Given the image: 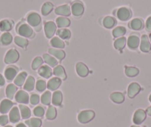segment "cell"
Returning <instances> with one entry per match:
<instances>
[{
  "instance_id": "39",
  "label": "cell",
  "mask_w": 151,
  "mask_h": 127,
  "mask_svg": "<svg viewBox=\"0 0 151 127\" xmlns=\"http://www.w3.org/2000/svg\"><path fill=\"white\" fill-rule=\"evenodd\" d=\"M53 8V4L50 3V2H45L44 5H42V14L44 16H47L50 14L52 11Z\"/></svg>"
},
{
  "instance_id": "6",
  "label": "cell",
  "mask_w": 151,
  "mask_h": 127,
  "mask_svg": "<svg viewBox=\"0 0 151 127\" xmlns=\"http://www.w3.org/2000/svg\"><path fill=\"white\" fill-rule=\"evenodd\" d=\"M71 13L76 17H79L84 13V5L81 2L76 1L71 5Z\"/></svg>"
},
{
  "instance_id": "16",
  "label": "cell",
  "mask_w": 151,
  "mask_h": 127,
  "mask_svg": "<svg viewBox=\"0 0 151 127\" xmlns=\"http://www.w3.org/2000/svg\"><path fill=\"white\" fill-rule=\"evenodd\" d=\"M18 69L14 66H9L5 69V76L8 80H13L17 76Z\"/></svg>"
},
{
  "instance_id": "13",
  "label": "cell",
  "mask_w": 151,
  "mask_h": 127,
  "mask_svg": "<svg viewBox=\"0 0 151 127\" xmlns=\"http://www.w3.org/2000/svg\"><path fill=\"white\" fill-rule=\"evenodd\" d=\"M14 106L12 101L8 99H5L0 103V112L2 114H6L11 110V108Z\"/></svg>"
},
{
  "instance_id": "22",
  "label": "cell",
  "mask_w": 151,
  "mask_h": 127,
  "mask_svg": "<svg viewBox=\"0 0 151 127\" xmlns=\"http://www.w3.org/2000/svg\"><path fill=\"white\" fill-rule=\"evenodd\" d=\"M53 74L56 77L59 79H66V74H65V69L62 65H56L53 69Z\"/></svg>"
},
{
  "instance_id": "33",
  "label": "cell",
  "mask_w": 151,
  "mask_h": 127,
  "mask_svg": "<svg viewBox=\"0 0 151 127\" xmlns=\"http://www.w3.org/2000/svg\"><path fill=\"white\" fill-rule=\"evenodd\" d=\"M25 124L29 127H40L42 126V120L40 118H30L25 121Z\"/></svg>"
},
{
  "instance_id": "48",
  "label": "cell",
  "mask_w": 151,
  "mask_h": 127,
  "mask_svg": "<svg viewBox=\"0 0 151 127\" xmlns=\"http://www.w3.org/2000/svg\"><path fill=\"white\" fill-rule=\"evenodd\" d=\"M8 123V117L7 115H2L0 116V126H4L6 125Z\"/></svg>"
},
{
  "instance_id": "18",
  "label": "cell",
  "mask_w": 151,
  "mask_h": 127,
  "mask_svg": "<svg viewBox=\"0 0 151 127\" xmlns=\"http://www.w3.org/2000/svg\"><path fill=\"white\" fill-rule=\"evenodd\" d=\"M139 45V38L136 35H131L127 39V46L130 49H136Z\"/></svg>"
},
{
  "instance_id": "32",
  "label": "cell",
  "mask_w": 151,
  "mask_h": 127,
  "mask_svg": "<svg viewBox=\"0 0 151 127\" xmlns=\"http://www.w3.org/2000/svg\"><path fill=\"white\" fill-rule=\"evenodd\" d=\"M43 60H44L45 62L48 65L51 67H55L56 65H57V60L55 59L54 57H53L52 56H50V54H45L43 55Z\"/></svg>"
},
{
  "instance_id": "26",
  "label": "cell",
  "mask_w": 151,
  "mask_h": 127,
  "mask_svg": "<svg viewBox=\"0 0 151 127\" xmlns=\"http://www.w3.org/2000/svg\"><path fill=\"white\" fill-rule=\"evenodd\" d=\"M13 40V36L8 32H5L2 35L1 38H0V42L2 43V45H5V46H8V45L11 44V42Z\"/></svg>"
},
{
  "instance_id": "56",
  "label": "cell",
  "mask_w": 151,
  "mask_h": 127,
  "mask_svg": "<svg viewBox=\"0 0 151 127\" xmlns=\"http://www.w3.org/2000/svg\"><path fill=\"white\" fill-rule=\"evenodd\" d=\"M131 127H139V126H132Z\"/></svg>"
},
{
  "instance_id": "14",
  "label": "cell",
  "mask_w": 151,
  "mask_h": 127,
  "mask_svg": "<svg viewBox=\"0 0 151 127\" xmlns=\"http://www.w3.org/2000/svg\"><path fill=\"white\" fill-rule=\"evenodd\" d=\"M61 83H62L61 79L58 78V77H53L47 82V87L48 89L51 90V91H55L59 88Z\"/></svg>"
},
{
  "instance_id": "3",
  "label": "cell",
  "mask_w": 151,
  "mask_h": 127,
  "mask_svg": "<svg viewBox=\"0 0 151 127\" xmlns=\"http://www.w3.org/2000/svg\"><path fill=\"white\" fill-rule=\"evenodd\" d=\"M19 58V52L15 49H11L7 52L5 57V62L7 64L14 63L17 62Z\"/></svg>"
},
{
  "instance_id": "36",
  "label": "cell",
  "mask_w": 151,
  "mask_h": 127,
  "mask_svg": "<svg viewBox=\"0 0 151 127\" xmlns=\"http://www.w3.org/2000/svg\"><path fill=\"white\" fill-rule=\"evenodd\" d=\"M12 22L9 20H2L0 22V30L2 31H9L12 28Z\"/></svg>"
},
{
  "instance_id": "37",
  "label": "cell",
  "mask_w": 151,
  "mask_h": 127,
  "mask_svg": "<svg viewBox=\"0 0 151 127\" xmlns=\"http://www.w3.org/2000/svg\"><path fill=\"white\" fill-rule=\"evenodd\" d=\"M116 24V20L113 17H106L103 20V25L107 28H111Z\"/></svg>"
},
{
  "instance_id": "24",
  "label": "cell",
  "mask_w": 151,
  "mask_h": 127,
  "mask_svg": "<svg viewBox=\"0 0 151 127\" xmlns=\"http://www.w3.org/2000/svg\"><path fill=\"white\" fill-rule=\"evenodd\" d=\"M17 87L14 84H9L6 88V95L8 99H13L17 91Z\"/></svg>"
},
{
  "instance_id": "30",
  "label": "cell",
  "mask_w": 151,
  "mask_h": 127,
  "mask_svg": "<svg viewBox=\"0 0 151 127\" xmlns=\"http://www.w3.org/2000/svg\"><path fill=\"white\" fill-rule=\"evenodd\" d=\"M110 99L116 103H122L124 102V96L120 92H113L110 95Z\"/></svg>"
},
{
  "instance_id": "20",
  "label": "cell",
  "mask_w": 151,
  "mask_h": 127,
  "mask_svg": "<svg viewBox=\"0 0 151 127\" xmlns=\"http://www.w3.org/2000/svg\"><path fill=\"white\" fill-rule=\"evenodd\" d=\"M62 103V93L60 91H56L53 94L52 103L56 106H61Z\"/></svg>"
},
{
  "instance_id": "46",
  "label": "cell",
  "mask_w": 151,
  "mask_h": 127,
  "mask_svg": "<svg viewBox=\"0 0 151 127\" xmlns=\"http://www.w3.org/2000/svg\"><path fill=\"white\" fill-rule=\"evenodd\" d=\"M46 88V83L43 80H39L36 83V89L38 91H43Z\"/></svg>"
},
{
  "instance_id": "44",
  "label": "cell",
  "mask_w": 151,
  "mask_h": 127,
  "mask_svg": "<svg viewBox=\"0 0 151 127\" xmlns=\"http://www.w3.org/2000/svg\"><path fill=\"white\" fill-rule=\"evenodd\" d=\"M42 63L43 60L40 57H36L33 60V62H32V68H33V70L37 69V68H39L42 65Z\"/></svg>"
},
{
  "instance_id": "52",
  "label": "cell",
  "mask_w": 151,
  "mask_h": 127,
  "mask_svg": "<svg viewBox=\"0 0 151 127\" xmlns=\"http://www.w3.org/2000/svg\"><path fill=\"white\" fill-rule=\"evenodd\" d=\"M17 127H27V126H26V125H24V123H21L17 124Z\"/></svg>"
},
{
  "instance_id": "40",
  "label": "cell",
  "mask_w": 151,
  "mask_h": 127,
  "mask_svg": "<svg viewBox=\"0 0 151 127\" xmlns=\"http://www.w3.org/2000/svg\"><path fill=\"white\" fill-rule=\"evenodd\" d=\"M56 117V109L54 106H50L46 112V118L47 120H53Z\"/></svg>"
},
{
  "instance_id": "29",
  "label": "cell",
  "mask_w": 151,
  "mask_h": 127,
  "mask_svg": "<svg viewBox=\"0 0 151 127\" xmlns=\"http://www.w3.org/2000/svg\"><path fill=\"white\" fill-rule=\"evenodd\" d=\"M20 111V114H21V116L22 118V119H27L30 117L31 115V112H30V109H29L27 106H24V105H19V106Z\"/></svg>"
},
{
  "instance_id": "15",
  "label": "cell",
  "mask_w": 151,
  "mask_h": 127,
  "mask_svg": "<svg viewBox=\"0 0 151 127\" xmlns=\"http://www.w3.org/2000/svg\"><path fill=\"white\" fill-rule=\"evenodd\" d=\"M10 121L13 123L19 122L20 120V112L17 107H13L9 113Z\"/></svg>"
},
{
  "instance_id": "5",
  "label": "cell",
  "mask_w": 151,
  "mask_h": 127,
  "mask_svg": "<svg viewBox=\"0 0 151 127\" xmlns=\"http://www.w3.org/2000/svg\"><path fill=\"white\" fill-rule=\"evenodd\" d=\"M117 17L121 21H126V20H129L132 15V13L129 8L123 7V8H120L117 11Z\"/></svg>"
},
{
  "instance_id": "35",
  "label": "cell",
  "mask_w": 151,
  "mask_h": 127,
  "mask_svg": "<svg viewBox=\"0 0 151 127\" xmlns=\"http://www.w3.org/2000/svg\"><path fill=\"white\" fill-rule=\"evenodd\" d=\"M56 34L59 36L60 38L63 39H68L69 38H70L71 36V33L70 31V30L66 28L63 29H59V30L56 31Z\"/></svg>"
},
{
  "instance_id": "23",
  "label": "cell",
  "mask_w": 151,
  "mask_h": 127,
  "mask_svg": "<svg viewBox=\"0 0 151 127\" xmlns=\"http://www.w3.org/2000/svg\"><path fill=\"white\" fill-rule=\"evenodd\" d=\"M35 86V79L32 76H29L24 85V89L27 91H31Z\"/></svg>"
},
{
  "instance_id": "19",
  "label": "cell",
  "mask_w": 151,
  "mask_h": 127,
  "mask_svg": "<svg viewBox=\"0 0 151 127\" xmlns=\"http://www.w3.org/2000/svg\"><path fill=\"white\" fill-rule=\"evenodd\" d=\"M39 74H40L41 77H44V78H49V77H51L52 75V70L47 65H42L40 68L39 71H38Z\"/></svg>"
},
{
  "instance_id": "27",
  "label": "cell",
  "mask_w": 151,
  "mask_h": 127,
  "mask_svg": "<svg viewBox=\"0 0 151 127\" xmlns=\"http://www.w3.org/2000/svg\"><path fill=\"white\" fill-rule=\"evenodd\" d=\"M56 23L59 28H67L70 25V21L68 18L60 17L56 19Z\"/></svg>"
},
{
  "instance_id": "10",
  "label": "cell",
  "mask_w": 151,
  "mask_h": 127,
  "mask_svg": "<svg viewBox=\"0 0 151 127\" xmlns=\"http://www.w3.org/2000/svg\"><path fill=\"white\" fill-rule=\"evenodd\" d=\"M141 91V87L138 83H132L128 86L127 89V95L130 98H133L136 95H137Z\"/></svg>"
},
{
  "instance_id": "8",
  "label": "cell",
  "mask_w": 151,
  "mask_h": 127,
  "mask_svg": "<svg viewBox=\"0 0 151 127\" xmlns=\"http://www.w3.org/2000/svg\"><path fill=\"white\" fill-rule=\"evenodd\" d=\"M146 119V112L142 109H138L133 115V121L136 125H139Z\"/></svg>"
},
{
  "instance_id": "42",
  "label": "cell",
  "mask_w": 151,
  "mask_h": 127,
  "mask_svg": "<svg viewBox=\"0 0 151 127\" xmlns=\"http://www.w3.org/2000/svg\"><path fill=\"white\" fill-rule=\"evenodd\" d=\"M126 33V28L122 26H119L114 28L113 30V35L114 37H119V36H122L125 34Z\"/></svg>"
},
{
  "instance_id": "51",
  "label": "cell",
  "mask_w": 151,
  "mask_h": 127,
  "mask_svg": "<svg viewBox=\"0 0 151 127\" xmlns=\"http://www.w3.org/2000/svg\"><path fill=\"white\" fill-rule=\"evenodd\" d=\"M146 112H147V115H149L150 116H151V106H150L149 108H147Z\"/></svg>"
},
{
  "instance_id": "45",
  "label": "cell",
  "mask_w": 151,
  "mask_h": 127,
  "mask_svg": "<svg viewBox=\"0 0 151 127\" xmlns=\"http://www.w3.org/2000/svg\"><path fill=\"white\" fill-rule=\"evenodd\" d=\"M33 114L35 116L38 117V118H42L45 115V109L42 106H36L33 109Z\"/></svg>"
},
{
  "instance_id": "50",
  "label": "cell",
  "mask_w": 151,
  "mask_h": 127,
  "mask_svg": "<svg viewBox=\"0 0 151 127\" xmlns=\"http://www.w3.org/2000/svg\"><path fill=\"white\" fill-rule=\"evenodd\" d=\"M5 79H4V77H2V74H0V86H4L5 85Z\"/></svg>"
},
{
  "instance_id": "31",
  "label": "cell",
  "mask_w": 151,
  "mask_h": 127,
  "mask_svg": "<svg viewBox=\"0 0 151 127\" xmlns=\"http://www.w3.org/2000/svg\"><path fill=\"white\" fill-rule=\"evenodd\" d=\"M50 45L53 48H57V49H63L65 47V42L59 37H53L50 40Z\"/></svg>"
},
{
  "instance_id": "25",
  "label": "cell",
  "mask_w": 151,
  "mask_h": 127,
  "mask_svg": "<svg viewBox=\"0 0 151 127\" xmlns=\"http://www.w3.org/2000/svg\"><path fill=\"white\" fill-rule=\"evenodd\" d=\"M143 22L140 19H134L130 22V27L133 30H139L143 28Z\"/></svg>"
},
{
  "instance_id": "21",
  "label": "cell",
  "mask_w": 151,
  "mask_h": 127,
  "mask_svg": "<svg viewBox=\"0 0 151 127\" xmlns=\"http://www.w3.org/2000/svg\"><path fill=\"white\" fill-rule=\"evenodd\" d=\"M49 54L52 55V56L55 57L57 60H62V59H64V57H65V52H63L62 50L60 49H50L48 50Z\"/></svg>"
},
{
  "instance_id": "2",
  "label": "cell",
  "mask_w": 151,
  "mask_h": 127,
  "mask_svg": "<svg viewBox=\"0 0 151 127\" xmlns=\"http://www.w3.org/2000/svg\"><path fill=\"white\" fill-rule=\"evenodd\" d=\"M17 33L24 37H31L33 35V29L31 28L29 25L26 24V23H22V24L19 25L17 27Z\"/></svg>"
},
{
  "instance_id": "1",
  "label": "cell",
  "mask_w": 151,
  "mask_h": 127,
  "mask_svg": "<svg viewBox=\"0 0 151 127\" xmlns=\"http://www.w3.org/2000/svg\"><path fill=\"white\" fill-rule=\"evenodd\" d=\"M95 117V112L92 110H85L78 115V120L81 123H87L92 120Z\"/></svg>"
},
{
  "instance_id": "4",
  "label": "cell",
  "mask_w": 151,
  "mask_h": 127,
  "mask_svg": "<svg viewBox=\"0 0 151 127\" xmlns=\"http://www.w3.org/2000/svg\"><path fill=\"white\" fill-rule=\"evenodd\" d=\"M27 21L28 24L32 27L36 28L40 25L41 23V17L37 13L32 12L28 14L27 17Z\"/></svg>"
},
{
  "instance_id": "49",
  "label": "cell",
  "mask_w": 151,
  "mask_h": 127,
  "mask_svg": "<svg viewBox=\"0 0 151 127\" xmlns=\"http://www.w3.org/2000/svg\"><path fill=\"white\" fill-rule=\"evenodd\" d=\"M146 29L148 31H151V17H149L146 21Z\"/></svg>"
},
{
  "instance_id": "43",
  "label": "cell",
  "mask_w": 151,
  "mask_h": 127,
  "mask_svg": "<svg viewBox=\"0 0 151 127\" xmlns=\"http://www.w3.org/2000/svg\"><path fill=\"white\" fill-rule=\"evenodd\" d=\"M139 73V69L135 67H126L125 68V74L127 77H135L138 75Z\"/></svg>"
},
{
  "instance_id": "11",
  "label": "cell",
  "mask_w": 151,
  "mask_h": 127,
  "mask_svg": "<svg viewBox=\"0 0 151 127\" xmlns=\"http://www.w3.org/2000/svg\"><path fill=\"white\" fill-rule=\"evenodd\" d=\"M140 50L142 52H149L151 50V45L148 36L147 35L144 34L142 36L141 39V45H140Z\"/></svg>"
},
{
  "instance_id": "9",
  "label": "cell",
  "mask_w": 151,
  "mask_h": 127,
  "mask_svg": "<svg viewBox=\"0 0 151 127\" xmlns=\"http://www.w3.org/2000/svg\"><path fill=\"white\" fill-rule=\"evenodd\" d=\"M16 101L19 103H24L27 104L29 102V95L27 92L22 90H19L15 94Z\"/></svg>"
},
{
  "instance_id": "38",
  "label": "cell",
  "mask_w": 151,
  "mask_h": 127,
  "mask_svg": "<svg viewBox=\"0 0 151 127\" xmlns=\"http://www.w3.org/2000/svg\"><path fill=\"white\" fill-rule=\"evenodd\" d=\"M41 102L42 104L45 105V106L50 105V102H51V93H50V91H45V92L42 95Z\"/></svg>"
},
{
  "instance_id": "28",
  "label": "cell",
  "mask_w": 151,
  "mask_h": 127,
  "mask_svg": "<svg viewBox=\"0 0 151 127\" xmlns=\"http://www.w3.org/2000/svg\"><path fill=\"white\" fill-rule=\"evenodd\" d=\"M27 77V73L23 71V72L20 73L17 76V77H15V80H14V84L16 86H22L23 84H24V81H25V79Z\"/></svg>"
},
{
  "instance_id": "55",
  "label": "cell",
  "mask_w": 151,
  "mask_h": 127,
  "mask_svg": "<svg viewBox=\"0 0 151 127\" xmlns=\"http://www.w3.org/2000/svg\"><path fill=\"white\" fill-rule=\"evenodd\" d=\"M5 127H13V126H6Z\"/></svg>"
},
{
  "instance_id": "7",
  "label": "cell",
  "mask_w": 151,
  "mask_h": 127,
  "mask_svg": "<svg viewBox=\"0 0 151 127\" xmlns=\"http://www.w3.org/2000/svg\"><path fill=\"white\" fill-rule=\"evenodd\" d=\"M56 30V25L53 22L49 21L45 24V33L47 38H51Z\"/></svg>"
},
{
  "instance_id": "12",
  "label": "cell",
  "mask_w": 151,
  "mask_h": 127,
  "mask_svg": "<svg viewBox=\"0 0 151 127\" xmlns=\"http://www.w3.org/2000/svg\"><path fill=\"white\" fill-rule=\"evenodd\" d=\"M55 13L58 15L64 16V17H68L71 14V9L68 5H61V6L57 7L55 9Z\"/></svg>"
},
{
  "instance_id": "47",
  "label": "cell",
  "mask_w": 151,
  "mask_h": 127,
  "mask_svg": "<svg viewBox=\"0 0 151 127\" xmlns=\"http://www.w3.org/2000/svg\"><path fill=\"white\" fill-rule=\"evenodd\" d=\"M40 96L36 94H31L30 98V102L32 105H36L40 103Z\"/></svg>"
},
{
  "instance_id": "54",
  "label": "cell",
  "mask_w": 151,
  "mask_h": 127,
  "mask_svg": "<svg viewBox=\"0 0 151 127\" xmlns=\"http://www.w3.org/2000/svg\"><path fill=\"white\" fill-rule=\"evenodd\" d=\"M150 42H151V33L150 34Z\"/></svg>"
},
{
  "instance_id": "17",
  "label": "cell",
  "mask_w": 151,
  "mask_h": 127,
  "mask_svg": "<svg viewBox=\"0 0 151 127\" xmlns=\"http://www.w3.org/2000/svg\"><path fill=\"white\" fill-rule=\"evenodd\" d=\"M76 72L79 74L80 77H85L88 76V73H89V70H88V67L82 62H78L76 64Z\"/></svg>"
},
{
  "instance_id": "34",
  "label": "cell",
  "mask_w": 151,
  "mask_h": 127,
  "mask_svg": "<svg viewBox=\"0 0 151 127\" xmlns=\"http://www.w3.org/2000/svg\"><path fill=\"white\" fill-rule=\"evenodd\" d=\"M126 44V38L122 36V37L118 38L117 39H116L115 42H114V47L117 50H122L124 48Z\"/></svg>"
},
{
  "instance_id": "53",
  "label": "cell",
  "mask_w": 151,
  "mask_h": 127,
  "mask_svg": "<svg viewBox=\"0 0 151 127\" xmlns=\"http://www.w3.org/2000/svg\"><path fill=\"white\" fill-rule=\"evenodd\" d=\"M149 100H150V103H151V94L150 95V97H149Z\"/></svg>"
},
{
  "instance_id": "41",
  "label": "cell",
  "mask_w": 151,
  "mask_h": 127,
  "mask_svg": "<svg viewBox=\"0 0 151 127\" xmlns=\"http://www.w3.org/2000/svg\"><path fill=\"white\" fill-rule=\"evenodd\" d=\"M14 42L17 46H20L22 48H25L28 45V41L27 39L22 36H16L14 38Z\"/></svg>"
}]
</instances>
